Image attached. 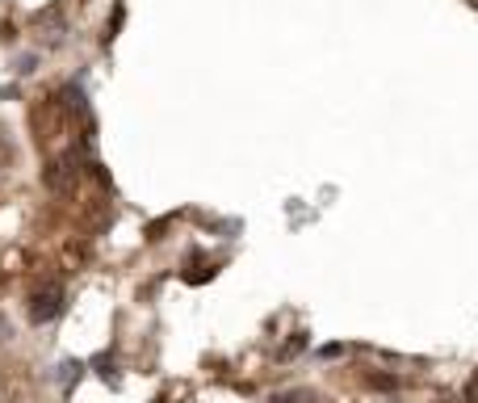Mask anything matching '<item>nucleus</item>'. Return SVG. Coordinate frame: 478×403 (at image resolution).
<instances>
[{"instance_id": "f03ea898", "label": "nucleus", "mask_w": 478, "mask_h": 403, "mask_svg": "<svg viewBox=\"0 0 478 403\" xmlns=\"http://www.w3.org/2000/svg\"><path fill=\"white\" fill-rule=\"evenodd\" d=\"M273 403H315V391H286V395H277Z\"/></svg>"}, {"instance_id": "f257e3e1", "label": "nucleus", "mask_w": 478, "mask_h": 403, "mask_svg": "<svg viewBox=\"0 0 478 403\" xmlns=\"http://www.w3.org/2000/svg\"><path fill=\"white\" fill-rule=\"evenodd\" d=\"M63 307H68L63 286H46V290H38L34 302H30V320H34V324H50V320L63 315Z\"/></svg>"}, {"instance_id": "20e7f679", "label": "nucleus", "mask_w": 478, "mask_h": 403, "mask_svg": "<svg viewBox=\"0 0 478 403\" xmlns=\"http://www.w3.org/2000/svg\"><path fill=\"white\" fill-rule=\"evenodd\" d=\"M302 344H306V336H302V332H298V336H294V340H290V344H286V348H281V357H294V353H298V348H302Z\"/></svg>"}, {"instance_id": "7ed1b4c3", "label": "nucleus", "mask_w": 478, "mask_h": 403, "mask_svg": "<svg viewBox=\"0 0 478 403\" xmlns=\"http://www.w3.org/2000/svg\"><path fill=\"white\" fill-rule=\"evenodd\" d=\"M59 370H63V374H59V382H63V386H72V378H80V370H84V366H80V362H63Z\"/></svg>"}]
</instances>
